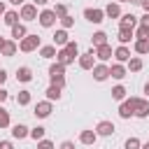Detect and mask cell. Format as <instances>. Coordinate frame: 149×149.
<instances>
[{
  "instance_id": "6da1fadb",
  "label": "cell",
  "mask_w": 149,
  "mask_h": 149,
  "mask_svg": "<svg viewBox=\"0 0 149 149\" xmlns=\"http://www.w3.org/2000/svg\"><path fill=\"white\" fill-rule=\"evenodd\" d=\"M19 49H21L23 54H30V51L40 49V37H37V35H26L23 40H19Z\"/></svg>"
},
{
  "instance_id": "7a4b0ae2",
  "label": "cell",
  "mask_w": 149,
  "mask_h": 149,
  "mask_svg": "<svg viewBox=\"0 0 149 149\" xmlns=\"http://www.w3.org/2000/svg\"><path fill=\"white\" fill-rule=\"evenodd\" d=\"M84 19L91 21V23H102L105 21V12L98 9V7H86L84 9Z\"/></svg>"
},
{
  "instance_id": "3957f363",
  "label": "cell",
  "mask_w": 149,
  "mask_h": 149,
  "mask_svg": "<svg viewBox=\"0 0 149 149\" xmlns=\"http://www.w3.org/2000/svg\"><path fill=\"white\" fill-rule=\"evenodd\" d=\"M56 14H54V9H42L40 14H37V21H40V26L42 28H51L54 23H56Z\"/></svg>"
},
{
  "instance_id": "277c9868",
  "label": "cell",
  "mask_w": 149,
  "mask_h": 149,
  "mask_svg": "<svg viewBox=\"0 0 149 149\" xmlns=\"http://www.w3.org/2000/svg\"><path fill=\"white\" fill-rule=\"evenodd\" d=\"M135 102H137V98H128V100H123L121 107H119V116H121V119H130L133 112H135Z\"/></svg>"
},
{
  "instance_id": "5b68a950",
  "label": "cell",
  "mask_w": 149,
  "mask_h": 149,
  "mask_svg": "<svg viewBox=\"0 0 149 149\" xmlns=\"http://www.w3.org/2000/svg\"><path fill=\"white\" fill-rule=\"evenodd\" d=\"M93 65H95V54H93V49H88V51H84L79 56V68L81 70H91Z\"/></svg>"
},
{
  "instance_id": "8992f818",
  "label": "cell",
  "mask_w": 149,
  "mask_h": 149,
  "mask_svg": "<svg viewBox=\"0 0 149 149\" xmlns=\"http://www.w3.org/2000/svg\"><path fill=\"white\" fill-rule=\"evenodd\" d=\"M19 19H23V21H35V19H37V7H35V5H21Z\"/></svg>"
},
{
  "instance_id": "52a82bcc",
  "label": "cell",
  "mask_w": 149,
  "mask_h": 149,
  "mask_svg": "<svg viewBox=\"0 0 149 149\" xmlns=\"http://www.w3.org/2000/svg\"><path fill=\"white\" fill-rule=\"evenodd\" d=\"M133 116H137V119H147V116H149V100H142V98H137Z\"/></svg>"
},
{
  "instance_id": "ba28073f",
  "label": "cell",
  "mask_w": 149,
  "mask_h": 149,
  "mask_svg": "<svg viewBox=\"0 0 149 149\" xmlns=\"http://www.w3.org/2000/svg\"><path fill=\"white\" fill-rule=\"evenodd\" d=\"M91 70H93V79H95V81H105V79L109 77V68L102 65V63H95Z\"/></svg>"
},
{
  "instance_id": "9c48e42d",
  "label": "cell",
  "mask_w": 149,
  "mask_h": 149,
  "mask_svg": "<svg viewBox=\"0 0 149 149\" xmlns=\"http://www.w3.org/2000/svg\"><path fill=\"white\" fill-rule=\"evenodd\" d=\"M51 100H42V102H37L35 105V116H40V119H47L49 114H51Z\"/></svg>"
},
{
  "instance_id": "30bf717a",
  "label": "cell",
  "mask_w": 149,
  "mask_h": 149,
  "mask_svg": "<svg viewBox=\"0 0 149 149\" xmlns=\"http://www.w3.org/2000/svg\"><path fill=\"white\" fill-rule=\"evenodd\" d=\"M116 128H114V123L112 121H100L98 126H95V133L98 135H102V137H107V135H112Z\"/></svg>"
},
{
  "instance_id": "8fae6325",
  "label": "cell",
  "mask_w": 149,
  "mask_h": 149,
  "mask_svg": "<svg viewBox=\"0 0 149 149\" xmlns=\"http://www.w3.org/2000/svg\"><path fill=\"white\" fill-rule=\"evenodd\" d=\"M119 26L121 28H135L137 26V16L135 14H121L119 16Z\"/></svg>"
},
{
  "instance_id": "7c38bea8",
  "label": "cell",
  "mask_w": 149,
  "mask_h": 149,
  "mask_svg": "<svg viewBox=\"0 0 149 149\" xmlns=\"http://www.w3.org/2000/svg\"><path fill=\"white\" fill-rule=\"evenodd\" d=\"M49 77H51V81L58 79V77H65V65H61L58 61L51 63V65H49Z\"/></svg>"
},
{
  "instance_id": "4fadbf2b",
  "label": "cell",
  "mask_w": 149,
  "mask_h": 149,
  "mask_svg": "<svg viewBox=\"0 0 149 149\" xmlns=\"http://www.w3.org/2000/svg\"><path fill=\"white\" fill-rule=\"evenodd\" d=\"M70 40H68V30L65 28H61V30H56L54 33V47H65Z\"/></svg>"
},
{
  "instance_id": "5bb4252c",
  "label": "cell",
  "mask_w": 149,
  "mask_h": 149,
  "mask_svg": "<svg viewBox=\"0 0 149 149\" xmlns=\"http://www.w3.org/2000/svg\"><path fill=\"white\" fill-rule=\"evenodd\" d=\"M95 56H98L100 61H109V58L114 56V51H112L109 44H102V47H95Z\"/></svg>"
},
{
  "instance_id": "9a60e30c",
  "label": "cell",
  "mask_w": 149,
  "mask_h": 149,
  "mask_svg": "<svg viewBox=\"0 0 149 149\" xmlns=\"http://www.w3.org/2000/svg\"><path fill=\"white\" fill-rule=\"evenodd\" d=\"M114 58H116L119 63H126V61L130 58V49H128L126 44H121V47H116V49H114Z\"/></svg>"
},
{
  "instance_id": "2e32d148",
  "label": "cell",
  "mask_w": 149,
  "mask_h": 149,
  "mask_svg": "<svg viewBox=\"0 0 149 149\" xmlns=\"http://www.w3.org/2000/svg\"><path fill=\"white\" fill-rule=\"evenodd\" d=\"M95 140H98V133L95 130H81L79 133V142L81 144H95Z\"/></svg>"
},
{
  "instance_id": "e0dca14e",
  "label": "cell",
  "mask_w": 149,
  "mask_h": 149,
  "mask_svg": "<svg viewBox=\"0 0 149 149\" xmlns=\"http://www.w3.org/2000/svg\"><path fill=\"white\" fill-rule=\"evenodd\" d=\"M102 12H105V16H109V19H119V16H121V7H119V2H109Z\"/></svg>"
},
{
  "instance_id": "ac0fdd59",
  "label": "cell",
  "mask_w": 149,
  "mask_h": 149,
  "mask_svg": "<svg viewBox=\"0 0 149 149\" xmlns=\"http://www.w3.org/2000/svg\"><path fill=\"white\" fill-rule=\"evenodd\" d=\"M26 35H28V30H26V26H23V23H14V26H12V37H14L16 42H19V40H23Z\"/></svg>"
},
{
  "instance_id": "d6986e66",
  "label": "cell",
  "mask_w": 149,
  "mask_h": 149,
  "mask_svg": "<svg viewBox=\"0 0 149 149\" xmlns=\"http://www.w3.org/2000/svg\"><path fill=\"white\" fill-rule=\"evenodd\" d=\"M16 49H19V47H16V42H12V40H5V44H2V49H0V51H2V56L12 58V56L16 54Z\"/></svg>"
},
{
  "instance_id": "ffe728a7",
  "label": "cell",
  "mask_w": 149,
  "mask_h": 149,
  "mask_svg": "<svg viewBox=\"0 0 149 149\" xmlns=\"http://www.w3.org/2000/svg\"><path fill=\"white\" fill-rule=\"evenodd\" d=\"M56 61H58L61 65H65V68H68L70 63H74V58H72V56H70L65 49H58V51H56Z\"/></svg>"
},
{
  "instance_id": "44dd1931",
  "label": "cell",
  "mask_w": 149,
  "mask_h": 149,
  "mask_svg": "<svg viewBox=\"0 0 149 149\" xmlns=\"http://www.w3.org/2000/svg\"><path fill=\"white\" fill-rule=\"evenodd\" d=\"M16 79H19V81H23V84H28V81L33 79V70H30V68H26V65H23V68H19V70H16Z\"/></svg>"
},
{
  "instance_id": "7402d4cb",
  "label": "cell",
  "mask_w": 149,
  "mask_h": 149,
  "mask_svg": "<svg viewBox=\"0 0 149 149\" xmlns=\"http://www.w3.org/2000/svg\"><path fill=\"white\" fill-rule=\"evenodd\" d=\"M28 133H30V128H26L23 123H16V126L12 128V137H16V140H23V137H28Z\"/></svg>"
},
{
  "instance_id": "603a6c76",
  "label": "cell",
  "mask_w": 149,
  "mask_h": 149,
  "mask_svg": "<svg viewBox=\"0 0 149 149\" xmlns=\"http://www.w3.org/2000/svg\"><path fill=\"white\" fill-rule=\"evenodd\" d=\"M133 37H135V35H133V28H119V37H116V40H119L121 44H128Z\"/></svg>"
},
{
  "instance_id": "cb8c5ba5",
  "label": "cell",
  "mask_w": 149,
  "mask_h": 149,
  "mask_svg": "<svg viewBox=\"0 0 149 149\" xmlns=\"http://www.w3.org/2000/svg\"><path fill=\"white\" fill-rule=\"evenodd\" d=\"M109 77H114V79H123V77H126V68H123L121 63H114V65L109 68Z\"/></svg>"
},
{
  "instance_id": "d4e9b609",
  "label": "cell",
  "mask_w": 149,
  "mask_h": 149,
  "mask_svg": "<svg viewBox=\"0 0 149 149\" xmlns=\"http://www.w3.org/2000/svg\"><path fill=\"white\" fill-rule=\"evenodd\" d=\"M61 93H63V88H61L58 84H51V86L47 88V100H51V102H54V100H58V98H61Z\"/></svg>"
},
{
  "instance_id": "484cf974",
  "label": "cell",
  "mask_w": 149,
  "mask_h": 149,
  "mask_svg": "<svg viewBox=\"0 0 149 149\" xmlns=\"http://www.w3.org/2000/svg\"><path fill=\"white\" fill-rule=\"evenodd\" d=\"M91 42H93V47H102V44H107V33H102V30H98V33H93V37H91Z\"/></svg>"
},
{
  "instance_id": "4316f807",
  "label": "cell",
  "mask_w": 149,
  "mask_h": 149,
  "mask_svg": "<svg viewBox=\"0 0 149 149\" xmlns=\"http://www.w3.org/2000/svg\"><path fill=\"white\" fill-rule=\"evenodd\" d=\"M40 56H42V58H56V47H54V44L40 47Z\"/></svg>"
},
{
  "instance_id": "83f0119b",
  "label": "cell",
  "mask_w": 149,
  "mask_h": 149,
  "mask_svg": "<svg viewBox=\"0 0 149 149\" xmlns=\"http://www.w3.org/2000/svg\"><path fill=\"white\" fill-rule=\"evenodd\" d=\"M30 91H19V95H16V105H21V107H26V105H30Z\"/></svg>"
},
{
  "instance_id": "f1b7e54d",
  "label": "cell",
  "mask_w": 149,
  "mask_h": 149,
  "mask_svg": "<svg viewBox=\"0 0 149 149\" xmlns=\"http://www.w3.org/2000/svg\"><path fill=\"white\" fill-rule=\"evenodd\" d=\"M2 21H5L7 26L19 23V12H5V14H2Z\"/></svg>"
},
{
  "instance_id": "f546056e",
  "label": "cell",
  "mask_w": 149,
  "mask_h": 149,
  "mask_svg": "<svg viewBox=\"0 0 149 149\" xmlns=\"http://www.w3.org/2000/svg\"><path fill=\"white\" fill-rule=\"evenodd\" d=\"M135 51L137 54H149V40H135Z\"/></svg>"
},
{
  "instance_id": "4dcf8cb0",
  "label": "cell",
  "mask_w": 149,
  "mask_h": 149,
  "mask_svg": "<svg viewBox=\"0 0 149 149\" xmlns=\"http://www.w3.org/2000/svg\"><path fill=\"white\" fill-rule=\"evenodd\" d=\"M63 49H65V51H68L72 58H77V56H79V44H77V42H68Z\"/></svg>"
},
{
  "instance_id": "1f68e13d",
  "label": "cell",
  "mask_w": 149,
  "mask_h": 149,
  "mask_svg": "<svg viewBox=\"0 0 149 149\" xmlns=\"http://www.w3.org/2000/svg\"><path fill=\"white\" fill-rule=\"evenodd\" d=\"M128 70L130 72H140L142 70V58H128Z\"/></svg>"
},
{
  "instance_id": "d6a6232c",
  "label": "cell",
  "mask_w": 149,
  "mask_h": 149,
  "mask_svg": "<svg viewBox=\"0 0 149 149\" xmlns=\"http://www.w3.org/2000/svg\"><path fill=\"white\" fill-rule=\"evenodd\" d=\"M112 98H114V100H123V98H126V88H123L121 84L114 86V88H112Z\"/></svg>"
},
{
  "instance_id": "836d02e7",
  "label": "cell",
  "mask_w": 149,
  "mask_h": 149,
  "mask_svg": "<svg viewBox=\"0 0 149 149\" xmlns=\"http://www.w3.org/2000/svg\"><path fill=\"white\" fill-rule=\"evenodd\" d=\"M44 133H47V130H44L42 126H35V128H33V130H30L28 135H30V137H33V140L37 142V140H42V137H44Z\"/></svg>"
},
{
  "instance_id": "e575fe53",
  "label": "cell",
  "mask_w": 149,
  "mask_h": 149,
  "mask_svg": "<svg viewBox=\"0 0 149 149\" xmlns=\"http://www.w3.org/2000/svg\"><path fill=\"white\" fill-rule=\"evenodd\" d=\"M133 35H135L137 40H149V28H147V26H137V30H135Z\"/></svg>"
},
{
  "instance_id": "d590c367",
  "label": "cell",
  "mask_w": 149,
  "mask_h": 149,
  "mask_svg": "<svg viewBox=\"0 0 149 149\" xmlns=\"http://www.w3.org/2000/svg\"><path fill=\"white\" fill-rule=\"evenodd\" d=\"M9 126V112L0 105V128H7Z\"/></svg>"
},
{
  "instance_id": "8d00e7d4",
  "label": "cell",
  "mask_w": 149,
  "mask_h": 149,
  "mask_svg": "<svg viewBox=\"0 0 149 149\" xmlns=\"http://www.w3.org/2000/svg\"><path fill=\"white\" fill-rule=\"evenodd\" d=\"M58 21H61V26H63V28H65V30H68V28H72V26H74V19H72V16H70V14H65V16H61V19H58Z\"/></svg>"
},
{
  "instance_id": "74e56055",
  "label": "cell",
  "mask_w": 149,
  "mask_h": 149,
  "mask_svg": "<svg viewBox=\"0 0 149 149\" xmlns=\"http://www.w3.org/2000/svg\"><path fill=\"white\" fill-rule=\"evenodd\" d=\"M123 147H126V149H140V147H142V142H140L137 137H128Z\"/></svg>"
},
{
  "instance_id": "f35d334b",
  "label": "cell",
  "mask_w": 149,
  "mask_h": 149,
  "mask_svg": "<svg viewBox=\"0 0 149 149\" xmlns=\"http://www.w3.org/2000/svg\"><path fill=\"white\" fill-rule=\"evenodd\" d=\"M54 14H56L58 19H61V16H65V14H68V5H63V2H61V5H56V7H54Z\"/></svg>"
},
{
  "instance_id": "ab89813d",
  "label": "cell",
  "mask_w": 149,
  "mask_h": 149,
  "mask_svg": "<svg viewBox=\"0 0 149 149\" xmlns=\"http://www.w3.org/2000/svg\"><path fill=\"white\" fill-rule=\"evenodd\" d=\"M37 149H54V142L42 137V140H37Z\"/></svg>"
},
{
  "instance_id": "60d3db41",
  "label": "cell",
  "mask_w": 149,
  "mask_h": 149,
  "mask_svg": "<svg viewBox=\"0 0 149 149\" xmlns=\"http://www.w3.org/2000/svg\"><path fill=\"white\" fill-rule=\"evenodd\" d=\"M140 26H147V28H149V12H144V14L140 16Z\"/></svg>"
},
{
  "instance_id": "b9f144b4",
  "label": "cell",
  "mask_w": 149,
  "mask_h": 149,
  "mask_svg": "<svg viewBox=\"0 0 149 149\" xmlns=\"http://www.w3.org/2000/svg\"><path fill=\"white\" fill-rule=\"evenodd\" d=\"M0 149H14V144L9 140H0Z\"/></svg>"
},
{
  "instance_id": "7bdbcfd3",
  "label": "cell",
  "mask_w": 149,
  "mask_h": 149,
  "mask_svg": "<svg viewBox=\"0 0 149 149\" xmlns=\"http://www.w3.org/2000/svg\"><path fill=\"white\" fill-rule=\"evenodd\" d=\"M61 149H74V144H72V142H70V140H65V142H63V144H61Z\"/></svg>"
},
{
  "instance_id": "ee69618b",
  "label": "cell",
  "mask_w": 149,
  "mask_h": 149,
  "mask_svg": "<svg viewBox=\"0 0 149 149\" xmlns=\"http://www.w3.org/2000/svg\"><path fill=\"white\" fill-rule=\"evenodd\" d=\"M5 81H7V72H5V70H0V86H2Z\"/></svg>"
},
{
  "instance_id": "f6af8a7d",
  "label": "cell",
  "mask_w": 149,
  "mask_h": 149,
  "mask_svg": "<svg viewBox=\"0 0 149 149\" xmlns=\"http://www.w3.org/2000/svg\"><path fill=\"white\" fill-rule=\"evenodd\" d=\"M5 100H7V91H5V88H0V105H2Z\"/></svg>"
},
{
  "instance_id": "bcb514c9",
  "label": "cell",
  "mask_w": 149,
  "mask_h": 149,
  "mask_svg": "<svg viewBox=\"0 0 149 149\" xmlns=\"http://www.w3.org/2000/svg\"><path fill=\"white\" fill-rule=\"evenodd\" d=\"M47 2H49V0H33V5H35V7H37V5H40V7H44Z\"/></svg>"
},
{
  "instance_id": "7dc6e473",
  "label": "cell",
  "mask_w": 149,
  "mask_h": 149,
  "mask_svg": "<svg viewBox=\"0 0 149 149\" xmlns=\"http://www.w3.org/2000/svg\"><path fill=\"white\" fill-rule=\"evenodd\" d=\"M142 9H144V12H149V0H142Z\"/></svg>"
},
{
  "instance_id": "c3c4849f",
  "label": "cell",
  "mask_w": 149,
  "mask_h": 149,
  "mask_svg": "<svg viewBox=\"0 0 149 149\" xmlns=\"http://www.w3.org/2000/svg\"><path fill=\"white\" fill-rule=\"evenodd\" d=\"M7 9H5V2H0V14H5Z\"/></svg>"
},
{
  "instance_id": "681fc988",
  "label": "cell",
  "mask_w": 149,
  "mask_h": 149,
  "mask_svg": "<svg viewBox=\"0 0 149 149\" xmlns=\"http://www.w3.org/2000/svg\"><path fill=\"white\" fill-rule=\"evenodd\" d=\"M12 5H23V0H9Z\"/></svg>"
},
{
  "instance_id": "f907efd6",
  "label": "cell",
  "mask_w": 149,
  "mask_h": 149,
  "mask_svg": "<svg viewBox=\"0 0 149 149\" xmlns=\"http://www.w3.org/2000/svg\"><path fill=\"white\" fill-rule=\"evenodd\" d=\"M144 93H147V95H149V81H147V84H144Z\"/></svg>"
},
{
  "instance_id": "816d5d0a",
  "label": "cell",
  "mask_w": 149,
  "mask_h": 149,
  "mask_svg": "<svg viewBox=\"0 0 149 149\" xmlns=\"http://www.w3.org/2000/svg\"><path fill=\"white\" fill-rule=\"evenodd\" d=\"M140 149H149V140H147V142H144V144H142Z\"/></svg>"
},
{
  "instance_id": "f5cc1de1",
  "label": "cell",
  "mask_w": 149,
  "mask_h": 149,
  "mask_svg": "<svg viewBox=\"0 0 149 149\" xmlns=\"http://www.w3.org/2000/svg\"><path fill=\"white\" fill-rule=\"evenodd\" d=\"M2 44H5V37H2V35H0V49H2Z\"/></svg>"
},
{
  "instance_id": "db71d44e",
  "label": "cell",
  "mask_w": 149,
  "mask_h": 149,
  "mask_svg": "<svg viewBox=\"0 0 149 149\" xmlns=\"http://www.w3.org/2000/svg\"><path fill=\"white\" fill-rule=\"evenodd\" d=\"M116 2H130V0H116Z\"/></svg>"
}]
</instances>
